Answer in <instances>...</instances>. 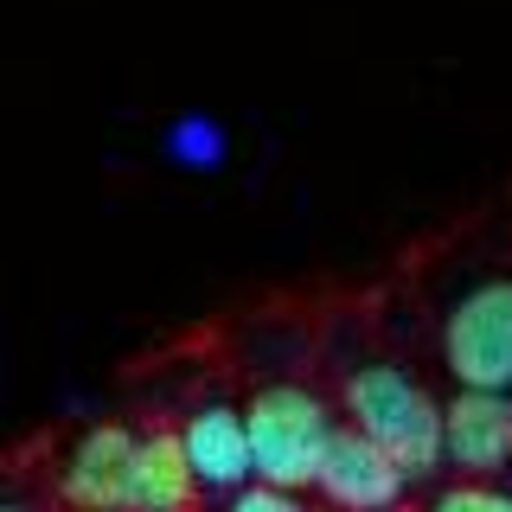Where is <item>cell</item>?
<instances>
[{"mask_svg":"<svg viewBox=\"0 0 512 512\" xmlns=\"http://www.w3.org/2000/svg\"><path fill=\"white\" fill-rule=\"evenodd\" d=\"M346 416H352V429H359L365 442H378L410 480L436 474L448 461V448H442V404L404 372V365H384V359L359 365V372L346 378Z\"/></svg>","mask_w":512,"mask_h":512,"instance_id":"obj_1","label":"cell"},{"mask_svg":"<svg viewBox=\"0 0 512 512\" xmlns=\"http://www.w3.org/2000/svg\"><path fill=\"white\" fill-rule=\"evenodd\" d=\"M224 512H308L295 500L288 487H269V480H250V487H237L231 500H224Z\"/></svg>","mask_w":512,"mask_h":512,"instance_id":"obj_11","label":"cell"},{"mask_svg":"<svg viewBox=\"0 0 512 512\" xmlns=\"http://www.w3.org/2000/svg\"><path fill=\"white\" fill-rule=\"evenodd\" d=\"M314 487L327 493L340 512H397L404 493H410V474L397 468L378 442H365L359 429H340L333 448H327V461H320Z\"/></svg>","mask_w":512,"mask_h":512,"instance_id":"obj_4","label":"cell"},{"mask_svg":"<svg viewBox=\"0 0 512 512\" xmlns=\"http://www.w3.org/2000/svg\"><path fill=\"white\" fill-rule=\"evenodd\" d=\"M167 154L186 173H212L224 167V128L212 116H180V122H167Z\"/></svg>","mask_w":512,"mask_h":512,"instance_id":"obj_9","label":"cell"},{"mask_svg":"<svg viewBox=\"0 0 512 512\" xmlns=\"http://www.w3.org/2000/svg\"><path fill=\"white\" fill-rule=\"evenodd\" d=\"M442 365L455 391H512V276L455 295L442 320Z\"/></svg>","mask_w":512,"mask_h":512,"instance_id":"obj_3","label":"cell"},{"mask_svg":"<svg viewBox=\"0 0 512 512\" xmlns=\"http://www.w3.org/2000/svg\"><path fill=\"white\" fill-rule=\"evenodd\" d=\"M135 448H141L135 429L90 423L84 436L71 442V455H64L58 493L77 512H122V500H128V461H135Z\"/></svg>","mask_w":512,"mask_h":512,"instance_id":"obj_6","label":"cell"},{"mask_svg":"<svg viewBox=\"0 0 512 512\" xmlns=\"http://www.w3.org/2000/svg\"><path fill=\"white\" fill-rule=\"evenodd\" d=\"M250 416V448H256V480L269 487H314L320 461L333 448V410L320 404L308 384H263L244 404Z\"/></svg>","mask_w":512,"mask_h":512,"instance_id":"obj_2","label":"cell"},{"mask_svg":"<svg viewBox=\"0 0 512 512\" xmlns=\"http://www.w3.org/2000/svg\"><path fill=\"white\" fill-rule=\"evenodd\" d=\"M429 512H512V493L487 487V480H455L429 500Z\"/></svg>","mask_w":512,"mask_h":512,"instance_id":"obj_10","label":"cell"},{"mask_svg":"<svg viewBox=\"0 0 512 512\" xmlns=\"http://www.w3.org/2000/svg\"><path fill=\"white\" fill-rule=\"evenodd\" d=\"M7 512H26V506H7Z\"/></svg>","mask_w":512,"mask_h":512,"instance_id":"obj_12","label":"cell"},{"mask_svg":"<svg viewBox=\"0 0 512 512\" xmlns=\"http://www.w3.org/2000/svg\"><path fill=\"white\" fill-rule=\"evenodd\" d=\"M442 448L448 468L474 480L512 468V391H455L442 404Z\"/></svg>","mask_w":512,"mask_h":512,"instance_id":"obj_5","label":"cell"},{"mask_svg":"<svg viewBox=\"0 0 512 512\" xmlns=\"http://www.w3.org/2000/svg\"><path fill=\"white\" fill-rule=\"evenodd\" d=\"M192 493H199V480H192L180 429H148L141 448H135V461H128V500H122V512H186Z\"/></svg>","mask_w":512,"mask_h":512,"instance_id":"obj_8","label":"cell"},{"mask_svg":"<svg viewBox=\"0 0 512 512\" xmlns=\"http://www.w3.org/2000/svg\"><path fill=\"white\" fill-rule=\"evenodd\" d=\"M192 480L212 493H237L256 480V448H250V416L231 404H199L180 429Z\"/></svg>","mask_w":512,"mask_h":512,"instance_id":"obj_7","label":"cell"}]
</instances>
